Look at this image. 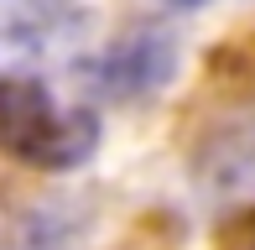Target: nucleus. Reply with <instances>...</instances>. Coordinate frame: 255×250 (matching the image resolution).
<instances>
[{
    "label": "nucleus",
    "instance_id": "obj_1",
    "mask_svg": "<svg viewBox=\"0 0 255 250\" xmlns=\"http://www.w3.org/2000/svg\"><path fill=\"white\" fill-rule=\"evenodd\" d=\"M0 146L10 156L47 172L89 162L99 146V125L89 110H73L37 78H0Z\"/></svg>",
    "mask_w": 255,
    "mask_h": 250
},
{
    "label": "nucleus",
    "instance_id": "obj_2",
    "mask_svg": "<svg viewBox=\"0 0 255 250\" xmlns=\"http://www.w3.org/2000/svg\"><path fill=\"white\" fill-rule=\"evenodd\" d=\"M177 5H198V0H177Z\"/></svg>",
    "mask_w": 255,
    "mask_h": 250
}]
</instances>
